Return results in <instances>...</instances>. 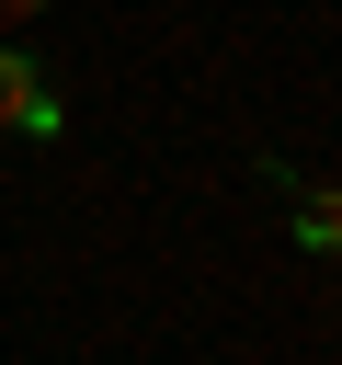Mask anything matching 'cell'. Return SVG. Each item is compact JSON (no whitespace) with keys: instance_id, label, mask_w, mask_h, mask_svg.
<instances>
[{"instance_id":"cell-3","label":"cell","mask_w":342,"mask_h":365,"mask_svg":"<svg viewBox=\"0 0 342 365\" xmlns=\"http://www.w3.org/2000/svg\"><path fill=\"white\" fill-rule=\"evenodd\" d=\"M34 11H46V0H0V23H34Z\"/></svg>"},{"instance_id":"cell-1","label":"cell","mask_w":342,"mask_h":365,"mask_svg":"<svg viewBox=\"0 0 342 365\" xmlns=\"http://www.w3.org/2000/svg\"><path fill=\"white\" fill-rule=\"evenodd\" d=\"M57 125H68V103H57V80H46V68L23 57V46H0V137H34V148H46Z\"/></svg>"},{"instance_id":"cell-2","label":"cell","mask_w":342,"mask_h":365,"mask_svg":"<svg viewBox=\"0 0 342 365\" xmlns=\"http://www.w3.org/2000/svg\"><path fill=\"white\" fill-rule=\"evenodd\" d=\"M262 182L285 194V228H296L308 251H342V182H308V171H285V160H262Z\"/></svg>"}]
</instances>
